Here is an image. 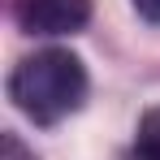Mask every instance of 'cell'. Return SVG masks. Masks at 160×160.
Segmentation results:
<instances>
[{
	"instance_id": "1",
	"label": "cell",
	"mask_w": 160,
	"mask_h": 160,
	"mask_svg": "<svg viewBox=\"0 0 160 160\" xmlns=\"http://www.w3.org/2000/svg\"><path fill=\"white\" fill-rule=\"evenodd\" d=\"M9 100L39 126H56L61 117L78 112L87 100V69L74 52L65 48H43V52L18 61L9 74Z\"/></svg>"
},
{
	"instance_id": "2",
	"label": "cell",
	"mask_w": 160,
	"mask_h": 160,
	"mask_svg": "<svg viewBox=\"0 0 160 160\" xmlns=\"http://www.w3.org/2000/svg\"><path fill=\"white\" fill-rule=\"evenodd\" d=\"M13 18L30 35H74L91 18V0H13Z\"/></svg>"
},
{
	"instance_id": "3",
	"label": "cell",
	"mask_w": 160,
	"mask_h": 160,
	"mask_svg": "<svg viewBox=\"0 0 160 160\" xmlns=\"http://www.w3.org/2000/svg\"><path fill=\"white\" fill-rule=\"evenodd\" d=\"M138 147L160 152V108H147L143 121H138Z\"/></svg>"
},
{
	"instance_id": "4",
	"label": "cell",
	"mask_w": 160,
	"mask_h": 160,
	"mask_svg": "<svg viewBox=\"0 0 160 160\" xmlns=\"http://www.w3.org/2000/svg\"><path fill=\"white\" fill-rule=\"evenodd\" d=\"M134 9H138V18H147V22L160 26V0H134Z\"/></svg>"
},
{
	"instance_id": "5",
	"label": "cell",
	"mask_w": 160,
	"mask_h": 160,
	"mask_svg": "<svg viewBox=\"0 0 160 160\" xmlns=\"http://www.w3.org/2000/svg\"><path fill=\"white\" fill-rule=\"evenodd\" d=\"M130 160H160V152H147V147H138V152H134Z\"/></svg>"
}]
</instances>
